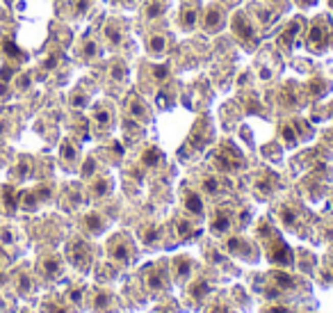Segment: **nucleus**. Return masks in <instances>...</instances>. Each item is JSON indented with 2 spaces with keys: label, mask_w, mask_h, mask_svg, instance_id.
I'll use <instances>...</instances> for the list:
<instances>
[{
  "label": "nucleus",
  "mask_w": 333,
  "mask_h": 313,
  "mask_svg": "<svg viewBox=\"0 0 333 313\" xmlns=\"http://www.w3.org/2000/svg\"><path fill=\"white\" fill-rule=\"evenodd\" d=\"M258 236L267 240L265 252H267V258L274 263V265L290 267L292 263H295V256H292L290 247H288V244L281 240V236H278V233L269 227V222H260V224H258Z\"/></svg>",
  "instance_id": "1"
},
{
  "label": "nucleus",
  "mask_w": 333,
  "mask_h": 313,
  "mask_svg": "<svg viewBox=\"0 0 333 313\" xmlns=\"http://www.w3.org/2000/svg\"><path fill=\"white\" fill-rule=\"evenodd\" d=\"M107 254H110L112 261L121 263V265H128L135 256V244L130 240L128 233H119V236L112 238L110 244H107Z\"/></svg>",
  "instance_id": "2"
},
{
  "label": "nucleus",
  "mask_w": 333,
  "mask_h": 313,
  "mask_svg": "<svg viewBox=\"0 0 333 313\" xmlns=\"http://www.w3.org/2000/svg\"><path fill=\"white\" fill-rule=\"evenodd\" d=\"M331 26H329V18H317L313 23V28L308 30V48L313 53H324L331 43Z\"/></svg>",
  "instance_id": "3"
},
{
  "label": "nucleus",
  "mask_w": 333,
  "mask_h": 313,
  "mask_svg": "<svg viewBox=\"0 0 333 313\" xmlns=\"http://www.w3.org/2000/svg\"><path fill=\"white\" fill-rule=\"evenodd\" d=\"M66 256H68V261L78 267V270H87V267L91 265V249H89V244L82 242V240L68 242Z\"/></svg>",
  "instance_id": "4"
},
{
  "label": "nucleus",
  "mask_w": 333,
  "mask_h": 313,
  "mask_svg": "<svg viewBox=\"0 0 333 313\" xmlns=\"http://www.w3.org/2000/svg\"><path fill=\"white\" fill-rule=\"evenodd\" d=\"M217 165L224 172H235V169H240L244 165V160H242V153L228 142V144H224L222 149L217 151Z\"/></svg>",
  "instance_id": "5"
},
{
  "label": "nucleus",
  "mask_w": 333,
  "mask_h": 313,
  "mask_svg": "<svg viewBox=\"0 0 333 313\" xmlns=\"http://www.w3.org/2000/svg\"><path fill=\"white\" fill-rule=\"evenodd\" d=\"M231 30L237 35L240 41H244V43H249V46H253L256 43V30H253V26H251V21H249L247 16H244V12H237L233 16V23H231Z\"/></svg>",
  "instance_id": "6"
},
{
  "label": "nucleus",
  "mask_w": 333,
  "mask_h": 313,
  "mask_svg": "<svg viewBox=\"0 0 333 313\" xmlns=\"http://www.w3.org/2000/svg\"><path fill=\"white\" fill-rule=\"evenodd\" d=\"M146 283L153 293H164L169 288V270H167V263H158V265L149 267V275H146Z\"/></svg>",
  "instance_id": "7"
},
{
  "label": "nucleus",
  "mask_w": 333,
  "mask_h": 313,
  "mask_svg": "<svg viewBox=\"0 0 333 313\" xmlns=\"http://www.w3.org/2000/svg\"><path fill=\"white\" fill-rule=\"evenodd\" d=\"M226 249L237 258H244L249 263H256L258 261V254H256V247L251 242H247L244 238H231L226 242Z\"/></svg>",
  "instance_id": "8"
},
{
  "label": "nucleus",
  "mask_w": 333,
  "mask_h": 313,
  "mask_svg": "<svg viewBox=\"0 0 333 313\" xmlns=\"http://www.w3.org/2000/svg\"><path fill=\"white\" fill-rule=\"evenodd\" d=\"M194 270V263L189 261L187 256H178L174 258V263H171V275H174V279L178 283H185L189 279V275H192Z\"/></svg>",
  "instance_id": "9"
},
{
  "label": "nucleus",
  "mask_w": 333,
  "mask_h": 313,
  "mask_svg": "<svg viewBox=\"0 0 333 313\" xmlns=\"http://www.w3.org/2000/svg\"><path fill=\"white\" fill-rule=\"evenodd\" d=\"M210 231L215 236H224V233L231 231V213L224 208H219L217 213L212 215V222H210Z\"/></svg>",
  "instance_id": "10"
},
{
  "label": "nucleus",
  "mask_w": 333,
  "mask_h": 313,
  "mask_svg": "<svg viewBox=\"0 0 333 313\" xmlns=\"http://www.w3.org/2000/svg\"><path fill=\"white\" fill-rule=\"evenodd\" d=\"M222 23H224L222 7H219V5H210V7L205 9V14H203V28L208 32H215V30L222 28Z\"/></svg>",
  "instance_id": "11"
},
{
  "label": "nucleus",
  "mask_w": 333,
  "mask_h": 313,
  "mask_svg": "<svg viewBox=\"0 0 333 313\" xmlns=\"http://www.w3.org/2000/svg\"><path fill=\"white\" fill-rule=\"evenodd\" d=\"M299 32H301V21H292L290 26L281 32V37H278V46L292 48L295 46V41H297V37H299Z\"/></svg>",
  "instance_id": "12"
},
{
  "label": "nucleus",
  "mask_w": 333,
  "mask_h": 313,
  "mask_svg": "<svg viewBox=\"0 0 333 313\" xmlns=\"http://www.w3.org/2000/svg\"><path fill=\"white\" fill-rule=\"evenodd\" d=\"M185 208H187L189 215H194V217H203V199L199 197V192H194V190H189V192H185Z\"/></svg>",
  "instance_id": "13"
},
{
  "label": "nucleus",
  "mask_w": 333,
  "mask_h": 313,
  "mask_svg": "<svg viewBox=\"0 0 333 313\" xmlns=\"http://www.w3.org/2000/svg\"><path fill=\"white\" fill-rule=\"evenodd\" d=\"M278 217H281V222L286 224L288 229H297L299 227V215L295 213L288 204H283V206H278Z\"/></svg>",
  "instance_id": "14"
},
{
  "label": "nucleus",
  "mask_w": 333,
  "mask_h": 313,
  "mask_svg": "<svg viewBox=\"0 0 333 313\" xmlns=\"http://www.w3.org/2000/svg\"><path fill=\"white\" fill-rule=\"evenodd\" d=\"M41 272L46 275L48 279H53V277H57L62 272V261L57 256H46L41 261Z\"/></svg>",
  "instance_id": "15"
},
{
  "label": "nucleus",
  "mask_w": 333,
  "mask_h": 313,
  "mask_svg": "<svg viewBox=\"0 0 333 313\" xmlns=\"http://www.w3.org/2000/svg\"><path fill=\"white\" fill-rule=\"evenodd\" d=\"M85 227L89 233H103L105 231V219L99 213H87L85 215Z\"/></svg>",
  "instance_id": "16"
},
{
  "label": "nucleus",
  "mask_w": 333,
  "mask_h": 313,
  "mask_svg": "<svg viewBox=\"0 0 333 313\" xmlns=\"http://www.w3.org/2000/svg\"><path fill=\"white\" fill-rule=\"evenodd\" d=\"M94 121H96V126H101V128H107V126L112 124V112H110V107L107 105H99L94 110Z\"/></svg>",
  "instance_id": "17"
},
{
  "label": "nucleus",
  "mask_w": 333,
  "mask_h": 313,
  "mask_svg": "<svg viewBox=\"0 0 333 313\" xmlns=\"http://www.w3.org/2000/svg\"><path fill=\"white\" fill-rule=\"evenodd\" d=\"M18 202H21V197L16 194V190L9 188V185H5V188H3V204H5V208H7V210H16Z\"/></svg>",
  "instance_id": "18"
},
{
  "label": "nucleus",
  "mask_w": 333,
  "mask_h": 313,
  "mask_svg": "<svg viewBox=\"0 0 333 313\" xmlns=\"http://www.w3.org/2000/svg\"><path fill=\"white\" fill-rule=\"evenodd\" d=\"M128 112L135 117V119H146L144 101H141L139 96H130V101H128Z\"/></svg>",
  "instance_id": "19"
},
{
  "label": "nucleus",
  "mask_w": 333,
  "mask_h": 313,
  "mask_svg": "<svg viewBox=\"0 0 333 313\" xmlns=\"http://www.w3.org/2000/svg\"><path fill=\"white\" fill-rule=\"evenodd\" d=\"M149 51H151V55H164V51H167V41H164V37L162 35H151L149 37Z\"/></svg>",
  "instance_id": "20"
},
{
  "label": "nucleus",
  "mask_w": 333,
  "mask_h": 313,
  "mask_svg": "<svg viewBox=\"0 0 333 313\" xmlns=\"http://www.w3.org/2000/svg\"><path fill=\"white\" fill-rule=\"evenodd\" d=\"M105 37H107V41H110V46H119L121 39H124L121 26H116V23H110V26L105 28Z\"/></svg>",
  "instance_id": "21"
},
{
  "label": "nucleus",
  "mask_w": 333,
  "mask_h": 313,
  "mask_svg": "<svg viewBox=\"0 0 333 313\" xmlns=\"http://www.w3.org/2000/svg\"><path fill=\"white\" fill-rule=\"evenodd\" d=\"M141 160H144L146 167H158V165L162 163V153H160L158 149H146L144 155H141Z\"/></svg>",
  "instance_id": "22"
},
{
  "label": "nucleus",
  "mask_w": 333,
  "mask_h": 313,
  "mask_svg": "<svg viewBox=\"0 0 333 313\" xmlns=\"http://www.w3.org/2000/svg\"><path fill=\"white\" fill-rule=\"evenodd\" d=\"M281 138L286 140L288 146H295L297 142H299V135H297V130L292 128L290 124H283V126H281Z\"/></svg>",
  "instance_id": "23"
},
{
  "label": "nucleus",
  "mask_w": 333,
  "mask_h": 313,
  "mask_svg": "<svg viewBox=\"0 0 333 313\" xmlns=\"http://www.w3.org/2000/svg\"><path fill=\"white\" fill-rule=\"evenodd\" d=\"M203 192L210 194V197H217V194L222 192V188H219V181L215 178V176H205V178H203Z\"/></svg>",
  "instance_id": "24"
},
{
  "label": "nucleus",
  "mask_w": 333,
  "mask_h": 313,
  "mask_svg": "<svg viewBox=\"0 0 333 313\" xmlns=\"http://www.w3.org/2000/svg\"><path fill=\"white\" fill-rule=\"evenodd\" d=\"M82 57H85V60H96V57H101L99 41H87L85 46H82Z\"/></svg>",
  "instance_id": "25"
},
{
  "label": "nucleus",
  "mask_w": 333,
  "mask_h": 313,
  "mask_svg": "<svg viewBox=\"0 0 333 313\" xmlns=\"http://www.w3.org/2000/svg\"><path fill=\"white\" fill-rule=\"evenodd\" d=\"M60 153H62V158H64L66 163H73V160H76V155H78V151H76V146L71 144V140H64V142H62Z\"/></svg>",
  "instance_id": "26"
},
{
  "label": "nucleus",
  "mask_w": 333,
  "mask_h": 313,
  "mask_svg": "<svg viewBox=\"0 0 333 313\" xmlns=\"http://www.w3.org/2000/svg\"><path fill=\"white\" fill-rule=\"evenodd\" d=\"M197 26V7H187L183 12V28L185 30H192Z\"/></svg>",
  "instance_id": "27"
},
{
  "label": "nucleus",
  "mask_w": 333,
  "mask_h": 313,
  "mask_svg": "<svg viewBox=\"0 0 333 313\" xmlns=\"http://www.w3.org/2000/svg\"><path fill=\"white\" fill-rule=\"evenodd\" d=\"M210 290V288H208V283H205V281H194L192 283V286H189V293H192V295H194V300H203V297H205V293H208Z\"/></svg>",
  "instance_id": "28"
},
{
  "label": "nucleus",
  "mask_w": 333,
  "mask_h": 313,
  "mask_svg": "<svg viewBox=\"0 0 333 313\" xmlns=\"http://www.w3.org/2000/svg\"><path fill=\"white\" fill-rule=\"evenodd\" d=\"M110 188H112L110 178H99V181L94 183V188H91V190H94L96 197H105V194L110 192Z\"/></svg>",
  "instance_id": "29"
},
{
  "label": "nucleus",
  "mask_w": 333,
  "mask_h": 313,
  "mask_svg": "<svg viewBox=\"0 0 333 313\" xmlns=\"http://www.w3.org/2000/svg\"><path fill=\"white\" fill-rule=\"evenodd\" d=\"M176 227H178V236L180 238H189L194 233V227L187 222V219H178V222H176Z\"/></svg>",
  "instance_id": "30"
},
{
  "label": "nucleus",
  "mask_w": 333,
  "mask_h": 313,
  "mask_svg": "<svg viewBox=\"0 0 333 313\" xmlns=\"http://www.w3.org/2000/svg\"><path fill=\"white\" fill-rule=\"evenodd\" d=\"M162 12H164V5L160 3V0H155V3H151L149 7H146V16L149 18H158Z\"/></svg>",
  "instance_id": "31"
},
{
  "label": "nucleus",
  "mask_w": 333,
  "mask_h": 313,
  "mask_svg": "<svg viewBox=\"0 0 333 313\" xmlns=\"http://www.w3.org/2000/svg\"><path fill=\"white\" fill-rule=\"evenodd\" d=\"M112 78H114V80H124L126 78V64L124 62H116V64L112 66Z\"/></svg>",
  "instance_id": "32"
},
{
  "label": "nucleus",
  "mask_w": 333,
  "mask_h": 313,
  "mask_svg": "<svg viewBox=\"0 0 333 313\" xmlns=\"http://www.w3.org/2000/svg\"><path fill=\"white\" fill-rule=\"evenodd\" d=\"M5 53H7L9 57H23L21 48H18L16 43H12V41H5Z\"/></svg>",
  "instance_id": "33"
},
{
  "label": "nucleus",
  "mask_w": 333,
  "mask_h": 313,
  "mask_svg": "<svg viewBox=\"0 0 333 313\" xmlns=\"http://www.w3.org/2000/svg\"><path fill=\"white\" fill-rule=\"evenodd\" d=\"M153 76L158 78V80H164V78L169 76V64H155L153 66Z\"/></svg>",
  "instance_id": "34"
},
{
  "label": "nucleus",
  "mask_w": 333,
  "mask_h": 313,
  "mask_svg": "<svg viewBox=\"0 0 333 313\" xmlns=\"http://www.w3.org/2000/svg\"><path fill=\"white\" fill-rule=\"evenodd\" d=\"M0 240H3L5 244H12V242H14L12 231H9V229H3V231H0Z\"/></svg>",
  "instance_id": "35"
},
{
  "label": "nucleus",
  "mask_w": 333,
  "mask_h": 313,
  "mask_svg": "<svg viewBox=\"0 0 333 313\" xmlns=\"http://www.w3.org/2000/svg\"><path fill=\"white\" fill-rule=\"evenodd\" d=\"M94 167H96L94 158H89V160L85 163V167H82V174H85V176H91V174H94Z\"/></svg>",
  "instance_id": "36"
},
{
  "label": "nucleus",
  "mask_w": 333,
  "mask_h": 313,
  "mask_svg": "<svg viewBox=\"0 0 333 313\" xmlns=\"http://www.w3.org/2000/svg\"><path fill=\"white\" fill-rule=\"evenodd\" d=\"M89 3H91V0H76V12L78 14H85L87 7H89Z\"/></svg>",
  "instance_id": "37"
},
{
  "label": "nucleus",
  "mask_w": 333,
  "mask_h": 313,
  "mask_svg": "<svg viewBox=\"0 0 333 313\" xmlns=\"http://www.w3.org/2000/svg\"><path fill=\"white\" fill-rule=\"evenodd\" d=\"M18 288H21V293L30 290V279H28L26 275H21V279H18Z\"/></svg>",
  "instance_id": "38"
},
{
  "label": "nucleus",
  "mask_w": 333,
  "mask_h": 313,
  "mask_svg": "<svg viewBox=\"0 0 333 313\" xmlns=\"http://www.w3.org/2000/svg\"><path fill=\"white\" fill-rule=\"evenodd\" d=\"M265 313H288V309H283V306H269V309H265Z\"/></svg>",
  "instance_id": "39"
},
{
  "label": "nucleus",
  "mask_w": 333,
  "mask_h": 313,
  "mask_svg": "<svg viewBox=\"0 0 333 313\" xmlns=\"http://www.w3.org/2000/svg\"><path fill=\"white\" fill-rule=\"evenodd\" d=\"M51 313H66V309H64V306H57V304H53Z\"/></svg>",
  "instance_id": "40"
},
{
  "label": "nucleus",
  "mask_w": 333,
  "mask_h": 313,
  "mask_svg": "<svg viewBox=\"0 0 333 313\" xmlns=\"http://www.w3.org/2000/svg\"><path fill=\"white\" fill-rule=\"evenodd\" d=\"M7 94V85H5V80H0V96Z\"/></svg>",
  "instance_id": "41"
},
{
  "label": "nucleus",
  "mask_w": 333,
  "mask_h": 313,
  "mask_svg": "<svg viewBox=\"0 0 333 313\" xmlns=\"http://www.w3.org/2000/svg\"><path fill=\"white\" fill-rule=\"evenodd\" d=\"M315 0H301V5H313Z\"/></svg>",
  "instance_id": "42"
},
{
  "label": "nucleus",
  "mask_w": 333,
  "mask_h": 313,
  "mask_svg": "<svg viewBox=\"0 0 333 313\" xmlns=\"http://www.w3.org/2000/svg\"><path fill=\"white\" fill-rule=\"evenodd\" d=\"M121 3H124V5H133L135 0H121Z\"/></svg>",
  "instance_id": "43"
},
{
  "label": "nucleus",
  "mask_w": 333,
  "mask_h": 313,
  "mask_svg": "<svg viewBox=\"0 0 333 313\" xmlns=\"http://www.w3.org/2000/svg\"><path fill=\"white\" fill-rule=\"evenodd\" d=\"M331 7H333V0H331Z\"/></svg>",
  "instance_id": "44"
}]
</instances>
